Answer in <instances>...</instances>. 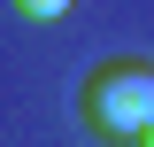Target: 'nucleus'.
Masks as SVG:
<instances>
[{
	"mask_svg": "<svg viewBox=\"0 0 154 147\" xmlns=\"http://www.w3.org/2000/svg\"><path fill=\"white\" fill-rule=\"evenodd\" d=\"M77 124L100 147H139L154 132V62H131V54L93 62L77 85Z\"/></svg>",
	"mask_w": 154,
	"mask_h": 147,
	"instance_id": "obj_1",
	"label": "nucleus"
},
{
	"mask_svg": "<svg viewBox=\"0 0 154 147\" xmlns=\"http://www.w3.org/2000/svg\"><path fill=\"white\" fill-rule=\"evenodd\" d=\"M139 147H154V132H146V139H139Z\"/></svg>",
	"mask_w": 154,
	"mask_h": 147,
	"instance_id": "obj_3",
	"label": "nucleus"
},
{
	"mask_svg": "<svg viewBox=\"0 0 154 147\" xmlns=\"http://www.w3.org/2000/svg\"><path fill=\"white\" fill-rule=\"evenodd\" d=\"M8 8H16V16H31V23H54V16H69L77 0H8Z\"/></svg>",
	"mask_w": 154,
	"mask_h": 147,
	"instance_id": "obj_2",
	"label": "nucleus"
}]
</instances>
